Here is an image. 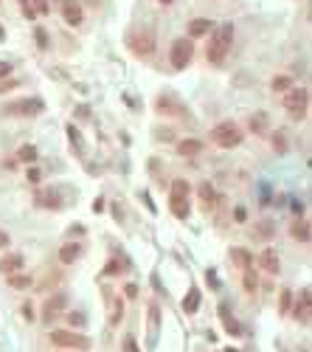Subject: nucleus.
Returning <instances> with one entry per match:
<instances>
[{"mask_svg": "<svg viewBox=\"0 0 312 352\" xmlns=\"http://www.w3.org/2000/svg\"><path fill=\"white\" fill-rule=\"evenodd\" d=\"M231 43H234V26H231V23L217 26L214 34H211V40H208L206 59L211 62V65H222V59H225L228 51H231Z\"/></svg>", "mask_w": 312, "mask_h": 352, "instance_id": "f257e3e1", "label": "nucleus"}, {"mask_svg": "<svg viewBox=\"0 0 312 352\" xmlns=\"http://www.w3.org/2000/svg\"><path fill=\"white\" fill-rule=\"evenodd\" d=\"M211 141L222 147V150H231V147H239L242 144V130L236 127L234 121H219L214 130H211Z\"/></svg>", "mask_w": 312, "mask_h": 352, "instance_id": "f03ea898", "label": "nucleus"}, {"mask_svg": "<svg viewBox=\"0 0 312 352\" xmlns=\"http://www.w3.org/2000/svg\"><path fill=\"white\" fill-rule=\"evenodd\" d=\"M169 209L177 220L189 217V183L186 180H172V197H169Z\"/></svg>", "mask_w": 312, "mask_h": 352, "instance_id": "7ed1b4c3", "label": "nucleus"}, {"mask_svg": "<svg viewBox=\"0 0 312 352\" xmlns=\"http://www.w3.org/2000/svg\"><path fill=\"white\" fill-rule=\"evenodd\" d=\"M307 105H310V93L304 88H290L284 96V107L287 113L293 116V118H304L307 116Z\"/></svg>", "mask_w": 312, "mask_h": 352, "instance_id": "20e7f679", "label": "nucleus"}, {"mask_svg": "<svg viewBox=\"0 0 312 352\" xmlns=\"http://www.w3.org/2000/svg\"><path fill=\"white\" fill-rule=\"evenodd\" d=\"M191 57H194V45H191V40H186V37L174 40V43H172V54H169L172 68L174 70H183L191 62Z\"/></svg>", "mask_w": 312, "mask_h": 352, "instance_id": "39448f33", "label": "nucleus"}, {"mask_svg": "<svg viewBox=\"0 0 312 352\" xmlns=\"http://www.w3.org/2000/svg\"><path fill=\"white\" fill-rule=\"evenodd\" d=\"M51 341L56 347H68V350H90V338H85L79 333H70V330H53Z\"/></svg>", "mask_w": 312, "mask_h": 352, "instance_id": "423d86ee", "label": "nucleus"}, {"mask_svg": "<svg viewBox=\"0 0 312 352\" xmlns=\"http://www.w3.org/2000/svg\"><path fill=\"white\" fill-rule=\"evenodd\" d=\"M3 113H9V116H37V113H43V102H40V99H20V102H9Z\"/></svg>", "mask_w": 312, "mask_h": 352, "instance_id": "0eeeda50", "label": "nucleus"}, {"mask_svg": "<svg viewBox=\"0 0 312 352\" xmlns=\"http://www.w3.org/2000/svg\"><path fill=\"white\" fill-rule=\"evenodd\" d=\"M130 45H132V54H138V57H149V54L155 51V34L144 28L141 34H132L130 37Z\"/></svg>", "mask_w": 312, "mask_h": 352, "instance_id": "6e6552de", "label": "nucleus"}, {"mask_svg": "<svg viewBox=\"0 0 312 352\" xmlns=\"http://www.w3.org/2000/svg\"><path fill=\"white\" fill-rule=\"evenodd\" d=\"M65 304H68V296H65V293H56V296H51V299L45 301V310H43V321H45V324H51L53 318H56V313H59Z\"/></svg>", "mask_w": 312, "mask_h": 352, "instance_id": "1a4fd4ad", "label": "nucleus"}, {"mask_svg": "<svg viewBox=\"0 0 312 352\" xmlns=\"http://www.w3.org/2000/svg\"><path fill=\"white\" fill-rule=\"evenodd\" d=\"M62 17H65L68 26H79L85 14H82V6H79L76 0H62Z\"/></svg>", "mask_w": 312, "mask_h": 352, "instance_id": "9d476101", "label": "nucleus"}, {"mask_svg": "<svg viewBox=\"0 0 312 352\" xmlns=\"http://www.w3.org/2000/svg\"><path fill=\"white\" fill-rule=\"evenodd\" d=\"M23 265H26L23 254H6L3 259H0V273H3V276H9V273H17V271H23Z\"/></svg>", "mask_w": 312, "mask_h": 352, "instance_id": "9b49d317", "label": "nucleus"}, {"mask_svg": "<svg viewBox=\"0 0 312 352\" xmlns=\"http://www.w3.org/2000/svg\"><path fill=\"white\" fill-rule=\"evenodd\" d=\"M259 265H261V271H267V273H278V254L273 251V248H264L259 256Z\"/></svg>", "mask_w": 312, "mask_h": 352, "instance_id": "f8f14e48", "label": "nucleus"}, {"mask_svg": "<svg viewBox=\"0 0 312 352\" xmlns=\"http://www.w3.org/2000/svg\"><path fill=\"white\" fill-rule=\"evenodd\" d=\"M79 254H82V245H79V242H65V245L59 248V259L65 265H73L79 259Z\"/></svg>", "mask_w": 312, "mask_h": 352, "instance_id": "ddd939ff", "label": "nucleus"}, {"mask_svg": "<svg viewBox=\"0 0 312 352\" xmlns=\"http://www.w3.org/2000/svg\"><path fill=\"white\" fill-rule=\"evenodd\" d=\"M295 318L304 321V324L310 321V288H304L301 291V301L295 304Z\"/></svg>", "mask_w": 312, "mask_h": 352, "instance_id": "4468645a", "label": "nucleus"}, {"mask_svg": "<svg viewBox=\"0 0 312 352\" xmlns=\"http://www.w3.org/2000/svg\"><path fill=\"white\" fill-rule=\"evenodd\" d=\"M211 28H214V23H211V20L197 17V20H191V23H189V37H206Z\"/></svg>", "mask_w": 312, "mask_h": 352, "instance_id": "2eb2a0df", "label": "nucleus"}, {"mask_svg": "<svg viewBox=\"0 0 312 352\" xmlns=\"http://www.w3.org/2000/svg\"><path fill=\"white\" fill-rule=\"evenodd\" d=\"M177 152H180V155H186V158H191V155H200V152H203V141L186 138V141H180V144H177Z\"/></svg>", "mask_w": 312, "mask_h": 352, "instance_id": "dca6fc26", "label": "nucleus"}, {"mask_svg": "<svg viewBox=\"0 0 312 352\" xmlns=\"http://www.w3.org/2000/svg\"><path fill=\"white\" fill-rule=\"evenodd\" d=\"M231 259H234L242 271L253 268V256H251V251H245V248H231Z\"/></svg>", "mask_w": 312, "mask_h": 352, "instance_id": "f3484780", "label": "nucleus"}, {"mask_svg": "<svg viewBox=\"0 0 312 352\" xmlns=\"http://www.w3.org/2000/svg\"><path fill=\"white\" fill-rule=\"evenodd\" d=\"M6 282H9L11 288H14V291H28V288H31V276H28V273H9V276H6Z\"/></svg>", "mask_w": 312, "mask_h": 352, "instance_id": "a211bd4d", "label": "nucleus"}, {"mask_svg": "<svg viewBox=\"0 0 312 352\" xmlns=\"http://www.w3.org/2000/svg\"><path fill=\"white\" fill-rule=\"evenodd\" d=\"M290 234H293L298 242H310V223H304V220H298V223H293V229H290Z\"/></svg>", "mask_w": 312, "mask_h": 352, "instance_id": "6ab92c4d", "label": "nucleus"}, {"mask_svg": "<svg viewBox=\"0 0 312 352\" xmlns=\"http://www.w3.org/2000/svg\"><path fill=\"white\" fill-rule=\"evenodd\" d=\"M37 203L45 206V209H59V200H56V194L51 189H45V192H37Z\"/></svg>", "mask_w": 312, "mask_h": 352, "instance_id": "aec40b11", "label": "nucleus"}, {"mask_svg": "<svg viewBox=\"0 0 312 352\" xmlns=\"http://www.w3.org/2000/svg\"><path fill=\"white\" fill-rule=\"evenodd\" d=\"M157 110H160V113H169V116L183 113V107L177 105V102H172L169 96H160V99H157Z\"/></svg>", "mask_w": 312, "mask_h": 352, "instance_id": "412c9836", "label": "nucleus"}, {"mask_svg": "<svg viewBox=\"0 0 312 352\" xmlns=\"http://www.w3.org/2000/svg\"><path fill=\"white\" fill-rule=\"evenodd\" d=\"M68 141H70V147H73L79 155H85V144H82V135H79V130L73 127V124H68Z\"/></svg>", "mask_w": 312, "mask_h": 352, "instance_id": "4be33fe9", "label": "nucleus"}, {"mask_svg": "<svg viewBox=\"0 0 312 352\" xmlns=\"http://www.w3.org/2000/svg\"><path fill=\"white\" fill-rule=\"evenodd\" d=\"M219 316H222V324H225V330H228V333L239 335V324H236V318L231 316V313H228V307H225V304L219 307Z\"/></svg>", "mask_w": 312, "mask_h": 352, "instance_id": "5701e85b", "label": "nucleus"}, {"mask_svg": "<svg viewBox=\"0 0 312 352\" xmlns=\"http://www.w3.org/2000/svg\"><path fill=\"white\" fill-rule=\"evenodd\" d=\"M17 158L23 161V164H34V161H37V147H31V144H26V147H20Z\"/></svg>", "mask_w": 312, "mask_h": 352, "instance_id": "b1692460", "label": "nucleus"}, {"mask_svg": "<svg viewBox=\"0 0 312 352\" xmlns=\"http://www.w3.org/2000/svg\"><path fill=\"white\" fill-rule=\"evenodd\" d=\"M197 307H200V291H191L189 296H186V301H183V310H186V313H194Z\"/></svg>", "mask_w": 312, "mask_h": 352, "instance_id": "393cba45", "label": "nucleus"}, {"mask_svg": "<svg viewBox=\"0 0 312 352\" xmlns=\"http://www.w3.org/2000/svg\"><path fill=\"white\" fill-rule=\"evenodd\" d=\"M270 88L278 90V93H281V90H290V88H293V79H290V76H273Z\"/></svg>", "mask_w": 312, "mask_h": 352, "instance_id": "a878e982", "label": "nucleus"}, {"mask_svg": "<svg viewBox=\"0 0 312 352\" xmlns=\"http://www.w3.org/2000/svg\"><path fill=\"white\" fill-rule=\"evenodd\" d=\"M34 37H37V45H40V48H51V40H48V31H45L43 26H37V28H34Z\"/></svg>", "mask_w": 312, "mask_h": 352, "instance_id": "bb28decb", "label": "nucleus"}, {"mask_svg": "<svg viewBox=\"0 0 312 352\" xmlns=\"http://www.w3.org/2000/svg\"><path fill=\"white\" fill-rule=\"evenodd\" d=\"M121 313H124V307H121V301H113V310H110V324H118L121 321Z\"/></svg>", "mask_w": 312, "mask_h": 352, "instance_id": "cd10ccee", "label": "nucleus"}, {"mask_svg": "<svg viewBox=\"0 0 312 352\" xmlns=\"http://www.w3.org/2000/svg\"><path fill=\"white\" fill-rule=\"evenodd\" d=\"M290 304H293V291H281V316L290 313Z\"/></svg>", "mask_w": 312, "mask_h": 352, "instance_id": "c85d7f7f", "label": "nucleus"}, {"mask_svg": "<svg viewBox=\"0 0 312 352\" xmlns=\"http://www.w3.org/2000/svg\"><path fill=\"white\" fill-rule=\"evenodd\" d=\"M200 197L206 200V209H208V206H211V200H214V189H211L208 183H203V186H200Z\"/></svg>", "mask_w": 312, "mask_h": 352, "instance_id": "c756f323", "label": "nucleus"}, {"mask_svg": "<svg viewBox=\"0 0 312 352\" xmlns=\"http://www.w3.org/2000/svg\"><path fill=\"white\" fill-rule=\"evenodd\" d=\"M20 9H23V14H26L28 20L37 17V11H34V6H31V0H20Z\"/></svg>", "mask_w": 312, "mask_h": 352, "instance_id": "7c9ffc66", "label": "nucleus"}, {"mask_svg": "<svg viewBox=\"0 0 312 352\" xmlns=\"http://www.w3.org/2000/svg\"><path fill=\"white\" fill-rule=\"evenodd\" d=\"M245 291H248V293H253V291H256V276L251 273V268L245 271Z\"/></svg>", "mask_w": 312, "mask_h": 352, "instance_id": "2f4dec72", "label": "nucleus"}, {"mask_svg": "<svg viewBox=\"0 0 312 352\" xmlns=\"http://www.w3.org/2000/svg\"><path fill=\"white\" fill-rule=\"evenodd\" d=\"M273 147H276L278 152H284L287 150V141H284V132H276L273 135Z\"/></svg>", "mask_w": 312, "mask_h": 352, "instance_id": "473e14b6", "label": "nucleus"}, {"mask_svg": "<svg viewBox=\"0 0 312 352\" xmlns=\"http://www.w3.org/2000/svg\"><path fill=\"white\" fill-rule=\"evenodd\" d=\"M68 321H70V327H85V316L82 313H68Z\"/></svg>", "mask_w": 312, "mask_h": 352, "instance_id": "72a5a7b5", "label": "nucleus"}, {"mask_svg": "<svg viewBox=\"0 0 312 352\" xmlns=\"http://www.w3.org/2000/svg\"><path fill=\"white\" fill-rule=\"evenodd\" d=\"M124 352H141V350H138V344H135V338H132V335H127V338H124Z\"/></svg>", "mask_w": 312, "mask_h": 352, "instance_id": "f704fd0d", "label": "nucleus"}, {"mask_svg": "<svg viewBox=\"0 0 312 352\" xmlns=\"http://www.w3.org/2000/svg\"><path fill=\"white\" fill-rule=\"evenodd\" d=\"M31 6H34L37 14H48V0H34Z\"/></svg>", "mask_w": 312, "mask_h": 352, "instance_id": "c9c22d12", "label": "nucleus"}, {"mask_svg": "<svg viewBox=\"0 0 312 352\" xmlns=\"http://www.w3.org/2000/svg\"><path fill=\"white\" fill-rule=\"evenodd\" d=\"M264 124H267V118H264V116H256V118H251V127H253V130H261V127H264Z\"/></svg>", "mask_w": 312, "mask_h": 352, "instance_id": "e433bc0d", "label": "nucleus"}, {"mask_svg": "<svg viewBox=\"0 0 312 352\" xmlns=\"http://www.w3.org/2000/svg\"><path fill=\"white\" fill-rule=\"evenodd\" d=\"M270 226H273V223H267V220L259 223V234H261V237H270V234H273V229H270Z\"/></svg>", "mask_w": 312, "mask_h": 352, "instance_id": "4c0bfd02", "label": "nucleus"}, {"mask_svg": "<svg viewBox=\"0 0 312 352\" xmlns=\"http://www.w3.org/2000/svg\"><path fill=\"white\" fill-rule=\"evenodd\" d=\"M104 273H110V276H115V273H121V265H118V262H107Z\"/></svg>", "mask_w": 312, "mask_h": 352, "instance_id": "58836bf2", "label": "nucleus"}, {"mask_svg": "<svg viewBox=\"0 0 312 352\" xmlns=\"http://www.w3.org/2000/svg\"><path fill=\"white\" fill-rule=\"evenodd\" d=\"M40 177H43L40 175V169H34V167L28 169V183H40Z\"/></svg>", "mask_w": 312, "mask_h": 352, "instance_id": "ea45409f", "label": "nucleus"}, {"mask_svg": "<svg viewBox=\"0 0 312 352\" xmlns=\"http://www.w3.org/2000/svg\"><path fill=\"white\" fill-rule=\"evenodd\" d=\"M9 73H11V65H9V62H0V79L9 76Z\"/></svg>", "mask_w": 312, "mask_h": 352, "instance_id": "a19ab883", "label": "nucleus"}, {"mask_svg": "<svg viewBox=\"0 0 312 352\" xmlns=\"http://www.w3.org/2000/svg\"><path fill=\"white\" fill-rule=\"evenodd\" d=\"M124 293H127L130 299H135V296H138V288H135V285H127V288H124Z\"/></svg>", "mask_w": 312, "mask_h": 352, "instance_id": "79ce46f5", "label": "nucleus"}, {"mask_svg": "<svg viewBox=\"0 0 312 352\" xmlns=\"http://www.w3.org/2000/svg\"><path fill=\"white\" fill-rule=\"evenodd\" d=\"M0 248H9V234L6 231H0Z\"/></svg>", "mask_w": 312, "mask_h": 352, "instance_id": "37998d69", "label": "nucleus"}, {"mask_svg": "<svg viewBox=\"0 0 312 352\" xmlns=\"http://www.w3.org/2000/svg\"><path fill=\"white\" fill-rule=\"evenodd\" d=\"M23 316H26L28 321H31V318H34V310H31V304H26V307H23Z\"/></svg>", "mask_w": 312, "mask_h": 352, "instance_id": "c03bdc74", "label": "nucleus"}, {"mask_svg": "<svg viewBox=\"0 0 312 352\" xmlns=\"http://www.w3.org/2000/svg\"><path fill=\"white\" fill-rule=\"evenodd\" d=\"M9 88H14V82H3V85H0V93H6Z\"/></svg>", "mask_w": 312, "mask_h": 352, "instance_id": "a18cd8bd", "label": "nucleus"}, {"mask_svg": "<svg viewBox=\"0 0 312 352\" xmlns=\"http://www.w3.org/2000/svg\"><path fill=\"white\" fill-rule=\"evenodd\" d=\"M160 3H163V6H169V3H174V0H160Z\"/></svg>", "mask_w": 312, "mask_h": 352, "instance_id": "49530a36", "label": "nucleus"}, {"mask_svg": "<svg viewBox=\"0 0 312 352\" xmlns=\"http://www.w3.org/2000/svg\"><path fill=\"white\" fill-rule=\"evenodd\" d=\"M3 37H6V31H3V28H0V40H3Z\"/></svg>", "mask_w": 312, "mask_h": 352, "instance_id": "de8ad7c7", "label": "nucleus"}]
</instances>
